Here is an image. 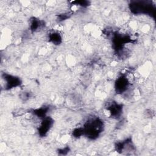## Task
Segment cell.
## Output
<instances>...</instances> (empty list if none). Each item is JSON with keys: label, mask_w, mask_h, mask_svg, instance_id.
Returning a JSON list of instances; mask_svg holds the SVG:
<instances>
[{"label": "cell", "mask_w": 156, "mask_h": 156, "mask_svg": "<svg viewBox=\"0 0 156 156\" xmlns=\"http://www.w3.org/2000/svg\"><path fill=\"white\" fill-rule=\"evenodd\" d=\"M82 128L83 135L87 136L90 139L94 140L98 138L103 131L104 122L102 119L98 117H91L85 122Z\"/></svg>", "instance_id": "cell-1"}, {"label": "cell", "mask_w": 156, "mask_h": 156, "mask_svg": "<svg viewBox=\"0 0 156 156\" xmlns=\"http://www.w3.org/2000/svg\"><path fill=\"white\" fill-rule=\"evenodd\" d=\"M129 7L131 12L134 14L149 15L154 11L152 4L145 1L132 2Z\"/></svg>", "instance_id": "cell-2"}, {"label": "cell", "mask_w": 156, "mask_h": 156, "mask_svg": "<svg viewBox=\"0 0 156 156\" xmlns=\"http://www.w3.org/2000/svg\"><path fill=\"white\" fill-rule=\"evenodd\" d=\"M130 84V82L128 77L125 74H122L116 79L115 83V89L117 93L122 94L127 91Z\"/></svg>", "instance_id": "cell-3"}, {"label": "cell", "mask_w": 156, "mask_h": 156, "mask_svg": "<svg viewBox=\"0 0 156 156\" xmlns=\"http://www.w3.org/2000/svg\"><path fill=\"white\" fill-rule=\"evenodd\" d=\"M2 77L4 81V87L7 90L16 88L21 84V79L15 76L4 73Z\"/></svg>", "instance_id": "cell-4"}, {"label": "cell", "mask_w": 156, "mask_h": 156, "mask_svg": "<svg viewBox=\"0 0 156 156\" xmlns=\"http://www.w3.org/2000/svg\"><path fill=\"white\" fill-rule=\"evenodd\" d=\"M53 123V119L48 116L41 119V122H40L38 128V132L39 135L41 136H45L52 128Z\"/></svg>", "instance_id": "cell-5"}, {"label": "cell", "mask_w": 156, "mask_h": 156, "mask_svg": "<svg viewBox=\"0 0 156 156\" xmlns=\"http://www.w3.org/2000/svg\"><path fill=\"white\" fill-rule=\"evenodd\" d=\"M122 104H118L115 101L111 102L106 107V110L109 113V115L114 118H117L120 116L122 113Z\"/></svg>", "instance_id": "cell-6"}, {"label": "cell", "mask_w": 156, "mask_h": 156, "mask_svg": "<svg viewBox=\"0 0 156 156\" xmlns=\"http://www.w3.org/2000/svg\"><path fill=\"white\" fill-rule=\"evenodd\" d=\"M44 24H43V21L35 17H33L30 20L29 27H30V30L33 32L38 31V30L41 29V27L44 26Z\"/></svg>", "instance_id": "cell-7"}, {"label": "cell", "mask_w": 156, "mask_h": 156, "mask_svg": "<svg viewBox=\"0 0 156 156\" xmlns=\"http://www.w3.org/2000/svg\"><path fill=\"white\" fill-rule=\"evenodd\" d=\"M49 41L54 45H59L62 42V37L58 32L54 31L48 35Z\"/></svg>", "instance_id": "cell-8"}, {"label": "cell", "mask_w": 156, "mask_h": 156, "mask_svg": "<svg viewBox=\"0 0 156 156\" xmlns=\"http://www.w3.org/2000/svg\"><path fill=\"white\" fill-rule=\"evenodd\" d=\"M72 4H73V5L85 8L90 5V2L87 1H75L72 2Z\"/></svg>", "instance_id": "cell-9"}]
</instances>
